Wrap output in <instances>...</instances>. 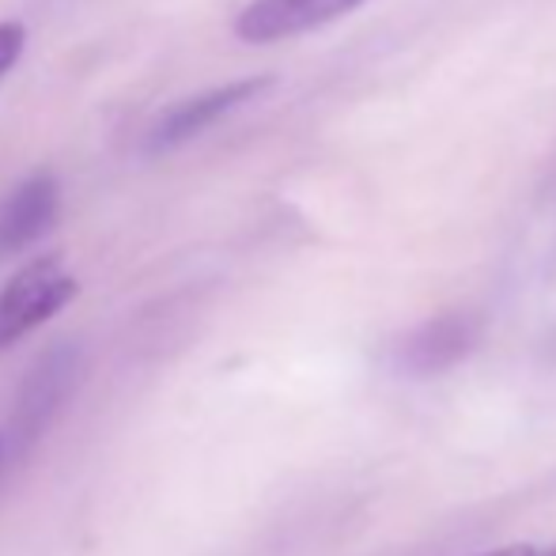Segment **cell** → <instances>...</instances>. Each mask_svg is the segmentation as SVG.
Returning <instances> with one entry per match:
<instances>
[{
	"label": "cell",
	"mask_w": 556,
	"mask_h": 556,
	"mask_svg": "<svg viewBox=\"0 0 556 556\" xmlns=\"http://www.w3.org/2000/svg\"><path fill=\"white\" fill-rule=\"evenodd\" d=\"M80 371V356L73 349H53L35 364V371L27 375L20 390V405L12 413V446H27L35 435H42V428L50 425V417L58 413V405L68 397Z\"/></svg>",
	"instance_id": "cell-5"
},
{
	"label": "cell",
	"mask_w": 556,
	"mask_h": 556,
	"mask_svg": "<svg viewBox=\"0 0 556 556\" xmlns=\"http://www.w3.org/2000/svg\"><path fill=\"white\" fill-rule=\"evenodd\" d=\"M0 458H4V435H0Z\"/></svg>",
	"instance_id": "cell-9"
},
{
	"label": "cell",
	"mask_w": 556,
	"mask_h": 556,
	"mask_svg": "<svg viewBox=\"0 0 556 556\" xmlns=\"http://www.w3.org/2000/svg\"><path fill=\"white\" fill-rule=\"evenodd\" d=\"M61 216V182L53 175H30L0 198V262L35 247Z\"/></svg>",
	"instance_id": "cell-6"
},
{
	"label": "cell",
	"mask_w": 556,
	"mask_h": 556,
	"mask_svg": "<svg viewBox=\"0 0 556 556\" xmlns=\"http://www.w3.org/2000/svg\"><path fill=\"white\" fill-rule=\"evenodd\" d=\"M23 46H27V30L20 23H0V80L15 68V61L23 58Z\"/></svg>",
	"instance_id": "cell-7"
},
{
	"label": "cell",
	"mask_w": 556,
	"mask_h": 556,
	"mask_svg": "<svg viewBox=\"0 0 556 556\" xmlns=\"http://www.w3.org/2000/svg\"><path fill=\"white\" fill-rule=\"evenodd\" d=\"M477 341H481V318L469 311H451V315H435L405 333L397 341L394 359L405 375L428 379V375H443L458 367L477 349Z\"/></svg>",
	"instance_id": "cell-3"
},
{
	"label": "cell",
	"mask_w": 556,
	"mask_h": 556,
	"mask_svg": "<svg viewBox=\"0 0 556 556\" xmlns=\"http://www.w3.org/2000/svg\"><path fill=\"white\" fill-rule=\"evenodd\" d=\"M484 556H534V549H530V545H507V549L484 553Z\"/></svg>",
	"instance_id": "cell-8"
},
{
	"label": "cell",
	"mask_w": 556,
	"mask_h": 556,
	"mask_svg": "<svg viewBox=\"0 0 556 556\" xmlns=\"http://www.w3.org/2000/svg\"><path fill=\"white\" fill-rule=\"evenodd\" d=\"M76 277L61 257H38L23 265L4 288H0V352L20 344L27 333H35L42 323L73 303Z\"/></svg>",
	"instance_id": "cell-1"
},
{
	"label": "cell",
	"mask_w": 556,
	"mask_h": 556,
	"mask_svg": "<svg viewBox=\"0 0 556 556\" xmlns=\"http://www.w3.org/2000/svg\"><path fill=\"white\" fill-rule=\"evenodd\" d=\"M545 556H556V549H553V553H545Z\"/></svg>",
	"instance_id": "cell-10"
},
{
	"label": "cell",
	"mask_w": 556,
	"mask_h": 556,
	"mask_svg": "<svg viewBox=\"0 0 556 556\" xmlns=\"http://www.w3.org/2000/svg\"><path fill=\"white\" fill-rule=\"evenodd\" d=\"M359 4L367 0H250L235 20V35L254 46L285 42L356 12Z\"/></svg>",
	"instance_id": "cell-4"
},
{
	"label": "cell",
	"mask_w": 556,
	"mask_h": 556,
	"mask_svg": "<svg viewBox=\"0 0 556 556\" xmlns=\"http://www.w3.org/2000/svg\"><path fill=\"white\" fill-rule=\"evenodd\" d=\"M269 76H250V80H231V84H216L208 91L182 99V103L167 106L148 129V152H170V148L190 144L193 137H201L205 129L220 125L224 117H231L235 111H242L247 103H254L265 88H269Z\"/></svg>",
	"instance_id": "cell-2"
}]
</instances>
